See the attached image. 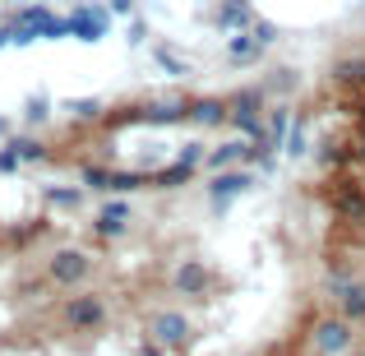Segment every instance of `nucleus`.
<instances>
[{
  "instance_id": "nucleus-1",
  "label": "nucleus",
  "mask_w": 365,
  "mask_h": 356,
  "mask_svg": "<svg viewBox=\"0 0 365 356\" xmlns=\"http://www.w3.org/2000/svg\"><path fill=\"white\" fill-rule=\"evenodd\" d=\"M51 278H56L61 287L83 283V278H88V259H83V255H74V250H61V255L51 259Z\"/></svg>"
},
{
  "instance_id": "nucleus-10",
  "label": "nucleus",
  "mask_w": 365,
  "mask_h": 356,
  "mask_svg": "<svg viewBox=\"0 0 365 356\" xmlns=\"http://www.w3.org/2000/svg\"><path fill=\"white\" fill-rule=\"evenodd\" d=\"M245 185H250V176H227V180H217V185H213V195L222 199V195H232V190H245Z\"/></svg>"
},
{
  "instance_id": "nucleus-4",
  "label": "nucleus",
  "mask_w": 365,
  "mask_h": 356,
  "mask_svg": "<svg viewBox=\"0 0 365 356\" xmlns=\"http://www.w3.org/2000/svg\"><path fill=\"white\" fill-rule=\"evenodd\" d=\"M338 213L365 223V190L361 185H338Z\"/></svg>"
},
{
  "instance_id": "nucleus-11",
  "label": "nucleus",
  "mask_w": 365,
  "mask_h": 356,
  "mask_svg": "<svg viewBox=\"0 0 365 356\" xmlns=\"http://www.w3.org/2000/svg\"><path fill=\"white\" fill-rule=\"evenodd\" d=\"M222 24H227V28H241V24H245V9H241V0H232V5L222 9Z\"/></svg>"
},
{
  "instance_id": "nucleus-12",
  "label": "nucleus",
  "mask_w": 365,
  "mask_h": 356,
  "mask_svg": "<svg viewBox=\"0 0 365 356\" xmlns=\"http://www.w3.org/2000/svg\"><path fill=\"white\" fill-rule=\"evenodd\" d=\"M232 56H236V61L245 65V56H259V46H255V42H245V37H241V42H232Z\"/></svg>"
},
{
  "instance_id": "nucleus-5",
  "label": "nucleus",
  "mask_w": 365,
  "mask_h": 356,
  "mask_svg": "<svg viewBox=\"0 0 365 356\" xmlns=\"http://www.w3.org/2000/svg\"><path fill=\"white\" fill-rule=\"evenodd\" d=\"M347 338H351V329L342 320L319 324V352H342V347H347Z\"/></svg>"
},
{
  "instance_id": "nucleus-2",
  "label": "nucleus",
  "mask_w": 365,
  "mask_h": 356,
  "mask_svg": "<svg viewBox=\"0 0 365 356\" xmlns=\"http://www.w3.org/2000/svg\"><path fill=\"white\" fill-rule=\"evenodd\" d=\"M333 296L342 301V320H351V324L365 320V287H356V283H333Z\"/></svg>"
},
{
  "instance_id": "nucleus-8",
  "label": "nucleus",
  "mask_w": 365,
  "mask_h": 356,
  "mask_svg": "<svg viewBox=\"0 0 365 356\" xmlns=\"http://www.w3.org/2000/svg\"><path fill=\"white\" fill-rule=\"evenodd\" d=\"M176 180H190V162H185V158H180L176 167H167V171H162V176H158V185H176Z\"/></svg>"
},
{
  "instance_id": "nucleus-13",
  "label": "nucleus",
  "mask_w": 365,
  "mask_h": 356,
  "mask_svg": "<svg viewBox=\"0 0 365 356\" xmlns=\"http://www.w3.org/2000/svg\"><path fill=\"white\" fill-rule=\"evenodd\" d=\"M51 199H56V204H79V190H51Z\"/></svg>"
},
{
  "instance_id": "nucleus-3",
  "label": "nucleus",
  "mask_w": 365,
  "mask_h": 356,
  "mask_svg": "<svg viewBox=\"0 0 365 356\" xmlns=\"http://www.w3.org/2000/svg\"><path fill=\"white\" fill-rule=\"evenodd\" d=\"M65 315H70V324H79V329H93V324H102L107 305H102L98 296H79V301L65 305Z\"/></svg>"
},
{
  "instance_id": "nucleus-7",
  "label": "nucleus",
  "mask_w": 365,
  "mask_h": 356,
  "mask_svg": "<svg viewBox=\"0 0 365 356\" xmlns=\"http://www.w3.org/2000/svg\"><path fill=\"white\" fill-rule=\"evenodd\" d=\"M158 333H162L167 342H180V338H185V324H180V315H162V320H158Z\"/></svg>"
},
{
  "instance_id": "nucleus-6",
  "label": "nucleus",
  "mask_w": 365,
  "mask_h": 356,
  "mask_svg": "<svg viewBox=\"0 0 365 356\" xmlns=\"http://www.w3.org/2000/svg\"><path fill=\"white\" fill-rule=\"evenodd\" d=\"M204 268H199V264H190V268H180V273H176V287H180V292H199V287H204Z\"/></svg>"
},
{
  "instance_id": "nucleus-9",
  "label": "nucleus",
  "mask_w": 365,
  "mask_h": 356,
  "mask_svg": "<svg viewBox=\"0 0 365 356\" xmlns=\"http://www.w3.org/2000/svg\"><path fill=\"white\" fill-rule=\"evenodd\" d=\"M241 158H250V148H241V143H227V148H217V153H213L217 167H222V162H241Z\"/></svg>"
}]
</instances>
